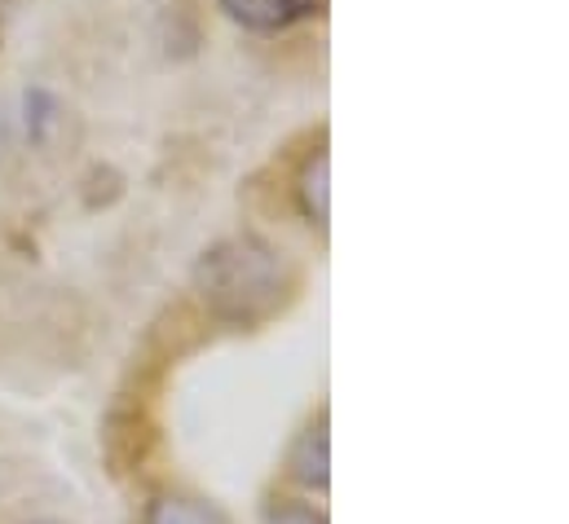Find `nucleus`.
<instances>
[{"label": "nucleus", "instance_id": "1", "mask_svg": "<svg viewBox=\"0 0 569 524\" xmlns=\"http://www.w3.org/2000/svg\"><path fill=\"white\" fill-rule=\"evenodd\" d=\"M296 264L257 234L212 243L194 264V291L212 318L230 326H261L296 295Z\"/></svg>", "mask_w": 569, "mask_h": 524}, {"label": "nucleus", "instance_id": "4", "mask_svg": "<svg viewBox=\"0 0 569 524\" xmlns=\"http://www.w3.org/2000/svg\"><path fill=\"white\" fill-rule=\"evenodd\" d=\"M296 203H300V216L313 230H327V216H331V159H327L322 145L305 159V168L296 177Z\"/></svg>", "mask_w": 569, "mask_h": 524}, {"label": "nucleus", "instance_id": "2", "mask_svg": "<svg viewBox=\"0 0 569 524\" xmlns=\"http://www.w3.org/2000/svg\"><path fill=\"white\" fill-rule=\"evenodd\" d=\"M217 9L239 22L243 31H261V36H274L287 31L296 22H309V18H322L327 0H217Z\"/></svg>", "mask_w": 569, "mask_h": 524}, {"label": "nucleus", "instance_id": "5", "mask_svg": "<svg viewBox=\"0 0 569 524\" xmlns=\"http://www.w3.org/2000/svg\"><path fill=\"white\" fill-rule=\"evenodd\" d=\"M142 524H226L217 507L199 503V498H186V494H159L150 507H146Z\"/></svg>", "mask_w": 569, "mask_h": 524}, {"label": "nucleus", "instance_id": "7", "mask_svg": "<svg viewBox=\"0 0 569 524\" xmlns=\"http://www.w3.org/2000/svg\"><path fill=\"white\" fill-rule=\"evenodd\" d=\"M36 524H58V521H36Z\"/></svg>", "mask_w": 569, "mask_h": 524}, {"label": "nucleus", "instance_id": "3", "mask_svg": "<svg viewBox=\"0 0 569 524\" xmlns=\"http://www.w3.org/2000/svg\"><path fill=\"white\" fill-rule=\"evenodd\" d=\"M287 476L300 490H327L331 485V441H327V414H318L287 450Z\"/></svg>", "mask_w": 569, "mask_h": 524}, {"label": "nucleus", "instance_id": "6", "mask_svg": "<svg viewBox=\"0 0 569 524\" xmlns=\"http://www.w3.org/2000/svg\"><path fill=\"white\" fill-rule=\"evenodd\" d=\"M270 524H327V521H322L313 507H296V503H291V507H279V512L270 516Z\"/></svg>", "mask_w": 569, "mask_h": 524}]
</instances>
